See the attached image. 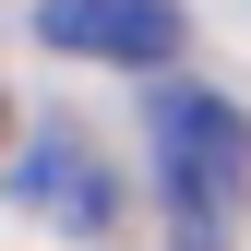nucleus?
Returning a JSON list of instances; mask_svg holds the SVG:
<instances>
[{
	"instance_id": "obj_2",
	"label": "nucleus",
	"mask_w": 251,
	"mask_h": 251,
	"mask_svg": "<svg viewBox=\"0 0 251 251\" xmlns=\"http://www.w3.org/2000/svg\"><path fill=\"white\" fill-rule=\"evenodd\" d=\"M36 36L60 60H108V72H168L179 60V0H36Z\"/></svg>"
},
{
	"instance_id": "obj_1",
	"label": "nucleus",
	"mask_w": 251,
	"mask_h": 251,
	"mask_svg": "<svg viewBox=\"0 0 251 251\" xmlns=\"http://www.w3.org/2000/svg\"><path fill=\"white\" fill-rule=\"evenodd\" d=\"M144 155H155V203H168L179 251H227L251 215V120L203 84H155L144 108Z\"/></svg>"
},
{
	"instance_id": "obj_3",
	"label": "nucleus",
	"mask_w": 251,
	"mask_h": 251,
	"mask_svg": "<svg viewBox=\"0 0 251 251\" xmlns=\"http://www.w3.org/2000/svg\"><path fill=\"white\" fill-rule=\"evenodd\" d=\"M12 203L36 215V227H60V239H108V227H120V179H108V155L72 144V132H36V144L12 155Z\"/></svg>"
}]
</instances>
